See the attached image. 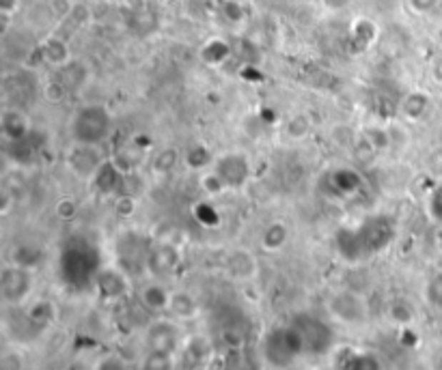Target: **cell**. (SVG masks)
<instances>
[{
  "mask_svg": "<svg viewBox=\"0 0 442 370\" xmlns=\"http://www.w3.org/2000/svg\"><path fill=\"white\" fill-rule=\"evenodd\" d=\"M115 128V118L104 103L80 106L69 120V136L78 145L101 147Z\"/></svg>",
  "mask_w": 442,
  "mask_h": 370,
  "instance_id": "6da1fadb",
  "label": "cell"
},
{
  "mask_svg": "<svg viewBox=\"0 0 442 370\" xmlns=\"http://www.w3.org/2000/svg\"><path fill=\"white\" fill-rule=\"evenodd\" d=\"M306 353L304 342L293 325L272 329L263 340V357L274 368H287L296 361L298 355Z\"/></svg>",
  "mask_w": 442,
  "mask_h": 370,
  "instance_id": "7a4b0ae2",
  "label": "cell"
},
{
  "mask_svg": "<svg viewBox=\"0 0 442 370\" xmlns=\"http://www.w3.org/2000/svg\"><path fill=\"white\" fill-rule=\"evenodd\" d=\"M211 168L218 173V177L225 181L229 190H242L251 181V175H253L251 160L240 151H229L225 155H218Z\"/></svg>",
  "mask_w": 442,
  "mask_h": 370,
  "instance_id": "3957f363",
  "label": "cell"
},
{
  "mask_svg": "<svg viewBox=\"0 0 442 370\" xmlns=\"http://www.w3.org/2000/svg\"><path fill=\"white\" fill-rule=\"evenodd\" d=\"M328 310L337 321L346 323V325H361L367 321L369 317V308H367V299L354 291H339L330 297L328 302Z\"/></svg>",
  "mask_w": 442,
  "mask_h": 370,
  "instance_id": "277c9868",
  "label": "cell"
},
{
  "mask_svg": "<svg viewBox=\"0 0 442 370\" xmlns=\"http://www.w3.org/2000/svg\"><path fill=\"white\" fill-rule=\"evenodd\" d=\"M65 162H67V168H69V173L74 177H78L82 181H93L97 170L104 166L106 158H104L99 147L74 143V147L67 151V160Z\"/></svg>",
  "mask_w": 442,
  "mask_h": 370,
  "instance_id": "5b68a950",
  "label": "cell"
},
{
  "mask_svg": "<svg viewBox=\"0 0 442 370\" xmlns=\"http://www.w3.org/2000/svg\"><path fill=\"white\" fill-rule=\"evenodd\" d=\"M145 342H147V351H160V353H169L175 355L181 349V334H179V325L175 319H158L147 327L145 334Z\"/></svg>",
  "mask_w": 442,
  "mask_h": 370,
  "instance_id": "8992f818",
  "label": "cell"
},
{
  "mask_svg": "<svg viewBox=\"0 0 442 370\" xmlns=\"http://www.w3.org/2000/svg\"><path fill=\"white\" fill-rule=\"evenodd\" d=\"M291 325L298 329L306 353H323L330 349L333 332H330V327L321 319L304 314V317H298L296 323H291Z\"/></svg>",
  "mask_w": 442,
  "mask_h": 370,
  "instance_id": "52a82bcc",
  "label": "cell"
},
{
  "mask_svg": "<svg viewBox=\"0 0 442 370\" xmlns=\"http://www.w3.org/2000/svg\"><path fill=\"white\" fill-rule=\"evenodd\" d=\"M33 291V272L24 265H11L3 272V295L11 304H22Z\"/></svg>",
  "mask_w": 442,
  "mask_h": 370,
  "instance_id": "ba28073f",
  "label": "cell"
},
{
  "mask_svg": "<svg viewBox=\"0 0 442 370\" xmlns=\"http://www.w3.org/2000/svg\"><path fill=\"white\" fill-rule=\"evenodd\" d=\"M31 116L22 108H5L0 114V134L5 143H22L31 136Z\"/></svg>",
  "mask_w": 442,
  "mask_h": 370,
  "instance_id": "9c48e42d",
  "label": "cell"
},
{
  "mask_svg": "<svg viewBox=\"0 0 442 370\" xmlns=\"http://www.w3.org/2000/svg\"><path fill=\"white\" fill-rule=\"evenodd\" d=\"M179 265V252L175 245L171 243H158L154 248H149L147 257V267L154 272V276H166L175 272Z\"/></svg>",
  "mask_w": 442,
  "mask_h": 370,
  "instance_id": "30bf717a",
  "label": "cell"
},
{
  "mask_svg": "<svg viewBox=\"0 0 442 370\" xmlns=\"http://www.w3.org/2000/svg\"><path fill=\"white\" fill-rule=\"evenodd\" d=\"M95 287L99 291L101 297L106 299H119L126 295L128 291V280L124 276L121 269H113V267H104L95 274Z\"/></svg>",
  "mask_w": 442,
  "mask_h": 370,
  "instance_id": "8fae6325",
  "label": "cell"
},
{
  "mask_svg": "<svg viewBox=\"0 0 442 370\" xmlns=\"http://www.w3.org/2000/svg\"><path fill=\"white\" fill-rule=\"evenodd\" d=\"M257 257L246 250V248H238L233 252H229L227 257V272L229 276H233L236 280H251L257 276Z\"/></svg>",
  "mask_w": 442,
  "mask_h": 370,
  "instance_id": "7c38bea8",
  "label": "cell"
},
{
  "mask_svg": "<svg viewBox=\"0 0 442 370\" xmlns=\"http://www.w3.org/2000/svg\"><path fill=\"white\" fill-rule=\"evenodd\" d=\"M186 366H190L192 370L205 366L211 357V346H209V340L205 336H192L190 340H186L179 349Z\"/></svg>",
  "mask_w": 442,
  "mask_h": 370,
  "instance_id": "4fadbf2b",
  "label": "cell"
},
{
  "mask_svg": "<svg viewBox=\"0 0 442 370\" xmlns=\"http://www.w3.org/2000/svg\"><path fill=\"white\" fill-rule=\"evenodd\" d=\"M171 293L162 282L151 280L147 284L141 287V304L149 310V312H166L169 304H171Z\"/></svg>",
  "mask_w": 442,
  "mask_h": 370,
  "instance_id": "5bb4252c",
  "label": "cell"
},
{
  "mask_svg": "<svg viewBox=\"0 0 442 370\" xmlns=\"http://www.w3.org/2000/svg\"><path fill=\"white\" fill-rule=\"evenodd\" d=\"M95 185L99 192L104 194H113V192H119L124 187V181H126V173L113 162V160H106L104 166L97 170V175L93 177Z\"/></svg>",
  "mask_w": 442,
  "mask_h": 370,
  "instance_id": "9a60e30c",
  "label": "cell"
},
{
  "mask_svg": "<svg viewBox=\"0 0 442 370\" xmlns=\"http://www.w3.org/2000/svg\"><path fill=\"white\" fill-rule=\"evenodd\" d=\"M399 110L408 120H423L431 110V97H429V93L412 91V93L403 95Z\"/></svg>",
  "mask_w": 442,
  "mask_h": 370,
  "instance_id": "2e32d148",
  "label": "cell"
},
{
  "mask_svg": "<svg viewBox=\"0 0 442 370\" xmlns=\"http://www.w3.org/2000/svg\"><path fill=\"white\" fill-rule=\"evenodd\" d=\"M289 226L281 220L270 222L263 230H261V250L263 252H281L287 241H289Z\"/></svg>",
  "mask_w": 442,
  "mask_h": 370,
  "instance_id": "e0dca14e",
  "label": "cell"
},
{
  "mask_svg": "<svg viewBox=\"0 0 442 370\" xmlns=\"http://www.w3.org/2000/svg\"><path fill=\"white\" fill-rule=\"evenodd\" d=\"M175 321H190L199 314V302L188 291H173L171 304L166 310Z\"/></svg>",
  "mask_w": 442,
  "mask_h": 370,
  "instance_id": "ac0fdd59",
  "label": "cell"
},
{
  "mask_svg": "<svg viewBox=\"0 0 442 370\" xmlns=\"http://www.w3.org/2000/svg\"><path fill=\"white\" fill-rule=\"evenodd\" d=\"M181 162H184L190 170H194V173H205V170H209V168L214 166L216 158H214V153H211L209 147L196 143V145L188 147V149L181 153Z\"/></svg>",
  "mask_w": 442,
  "mask_h": 370,
  "instance_id": "d6986e66",
  "label": "cell"
},
{
  "mask_svg": "<svg viewBox=\"0 0 442 370\" xmlns=\"http://www.w3.org/2000/svg\"><path fill=\"white\" fill-rule=\"evenodd\" d=\"M341 370H382V364L369 351H352V349H348L341 355Z\"/></svg>",
  "mask_w": 442,
  "mask_h": 370,
  "instance_id": "ffe728a7",
  "label": "cell"
},
{
  "mask_svg": "<svg viewBox=\"0 0 442 370\" xmlns=\"http://www.w3.org/2000/svg\"><path fill=\"white\" fill-rule=\"evenodd\" d=\"M41 56H44V61H46L48 65L61 67V69L67 67L69 61H71V52H69L67 43H65L63 39H56V37L48 39V41L41 46Z\"/></svg>",
  "mask_w": 442,
  "mask_h": 370,
  "instance_id": "44dd1931",
  "label": "cell"
},
{
  "mask_svg": "<svg viewBox=\"0 0 442 370\" xmlns=\"http://www.w3.org/2000/svg\"><path fill=\"white\" fill-rule=\"evenodd\" d=\"M179 162H181L179 151L173 149V147H164V149L154 153V158H151V173L154 175H162V177L171 175L179 166Z\"/></svg>",
  "mask_w": 442,
  "mask_h": 370,
  "instance_id": "7402d4cb",
  "label": "cell"
},
{
  "mask_svg": "<svg viewBox=\"0 0 442 370\" xmlns=\"http://www.w3.org/2000/svg\"><path fill=\"white\" fill-rule=\"evenodd\" d=\"M333 190L341 196H352L356 192H361L363 187V179L352 170V168H339L335 175H333Z\"/></svg>",
  "mask_w": 442,
  "mask_h": 370,
  "instance_id": "603a6c76",
  "label": "cell"
},
{
  "mask_svg": "<svg viewBox=\"0 0 442 370\" xmlns=\"http://www.w3.org/2000/svg\"><path fill=\"white\" fill-rule=\"evenodd\" d=\"M26 319L31 321V325L35 327H48L54 321V304L48 299H35L29 308H26Z\"/></svg>",
  "mask_w": 442,
  "mask_h": 370,
  "instance_id": "cb8c5ba5",
  "label": "cell"
},
{
  "mask_svg": "<svg viewBox=\"0 0 442 370\" xmlns=\"http://www.w3.org/2000/svg\"><path fill=\"white\" fill-rule=\"evenodd\" d=\"M313 132V123L306 114L298 112V114H291L285 123V136L289 140H304L308 138V134Z\"/></svg>",
  "mask_w": 442,
  "mask_h": 370,
  "instance_id": "d4e9b609",
  "label": "cell"
},
{
  "mask_svg": "<svg viewBox=\"0 0 442 370\" xmlns=\"http://www.w3.org/2000/svg\"><path fill=\"white\" fill-rule=\"evenodd\" d=\"M363 143L373 151V153H382L391 147V134L380 128V125H371V128H365L363 130Z\"/></svg>",
  "mask_w": 442,
  "mask_h": 370,
  "instance_id": "484cf974",
  "label": "cell"
},
{
  "mask_svg": "<svg viewBox=\"0 0 442 370\" xmlns=\"http://www.w3.org/2000/svg\"><path fill=\"white\" fill-rule=\"evenodd\" d=\"M229 56V46L225 41H220V39H211L203 46L201 50V58L207 63V65H220V63H225Z\"/></svg>",
  "mask_w": 442,
  "mask_h": 370,
  "instance_id": "4316f807",
  "label": "cell"
},
{
  "mask_svg": "<svg viewBox=\"0 0 442 370\" xmlns=\"http://www.w3.org/2000/svg\"><path fill=\"white\" fill-rule=\"evenodd\" d=\"M173 368H175V355L160 353V351H147L141 361V370H173Z\"/></svg>",
  "mask_w": 442,
  "mask_h": 370,
  "instance_id": "83f0119b",
  "label": "cell"
},
{
  "mask_svg": "<svg viewBox=\"0 0 442 370\" xmlns=\"http://www.w3.org/2000/svg\"><path fill=\"white\" fill-rule=\"evenodd\" d=\"M199 185H201V190H203L207 196H220V194H225V192L229 190V187L225 185V181L218 177V173H216L214 168L201 173Z\"/></svg>",
  "mask_w": 442,
  "mask_h": 370,
  "instance_id": "f1b7e54d",
  "label": "cell"
},
{
  "mask_svg": "<svg viewBox=\"0 0 442 370\" xmlns=\"http://www.w3.org/2000/svg\"><path fill=\"white\" fill-rule=\"evenodd\" d=\"M388 317H391L393 323H397V325H410L412 319H414V310H412V306H410L406 299H395V302L388 306Z\"/></svg>",
  "mask_w": 442,
  "mask_h": 370,
  "instance_id": "f546056e",
  "label": "cell"
},
{
  "mask_svg": "<svg viewBox=\"0 0 442 370\" xmlns=\"http://www.w3.org/2000/svg\"><path fill=\"white\" fill-rule=\"evenodd\" d=\"M91 370H130V364L119 353H104L95 359Z\"/></svg>",
  "mask_w": 442,
  "mask_h": 370,
  "instance_id": "4dcf8cb0",
  "label": "cell"
},
{
  "mask_svg": "<svg viewBox=\"0 0 442 370\" xmlns=\"http://www.w3.org/2000/svg\"><path fill=\"white\" fill-rule=\"evenodd\" d=\"M427 213L436 224H442V181L427 196Z\"/></svg>",
  "mask_w": 442,
  "mask_h": 370,
  "instance_id": "1f68e13d",
  "label": "cell"
},
{
  "mask_svg": "<svg viewBox=\"0 0 442 370\" xmlns=\"http://www.w3.org/2000/svg\"><path fill=\"white\" fill-rule=\"evenodd\" d=\"M427 302L442 308V272L436 274L427 284Z\"/></svg>",
  "mask_w": 442,
  "mask_h": 370,
  "instance_id": "d6a6232c",
  "label": "cell"
},
{
  "mask_svg": "<svg viewBox=\"0 0 442 370\" xmlns=\"http://www.w3.org/2000/svg\"><path fill=\"white\" fill-rule=\"evenodd\" d=\"M67 84L65 82H61V80H50L48 82V86H46V97L52 101V103H59V101H63V97L67 95Z\"/></svg>",
  "mask_w": 442,
  "mask_h": 370,
  "instance_id": "836d02e7",
  "label": "cell"
},
{
  "mask_svg": "<svg viewBox=\"0 0 442 370\" xmlns=\"http://www.w3.org/2000/svg\"><path fill=\"white\" fill-rule=\"evenodd\" d=\"M438 3L440 0H408V7L416 16H427L438 7Z\"/></svg>",
  "mask_w": 442,
  "mask_h": 370,
  "instance_id": "e575fe53",
  "label": "cell"
},
{
  "mask_svg": "<svg viewBox=\"0 0 442 370\" xmlns=\"http://www.w3.org/2000/svg\"><path fill=\"white\" fill-rule=\"evenodd\" d=\"M20 11V0H0V16L11 20Z\"/></svg>",
  "mask_w": 442,
  "mask_h": 370,
  "instance_id": "d590c367",
  "label": "cell"
},
{
  "mask_svg": "<svg viewBox=\"0 0 442 370\" xmlns=\"http://www.w3.org/2000/svg\"><path fill=\"white\" fill-rule=\"evenodd\" d=\"M56 211H59L63 217H74L76 211H78V205H76V200H71V198H63V200L56 205Z\"/></svg>",
  "mask_w": 442,
  "mask_h": 370,
  "instance_id": "8d00e7d4",
  "label": "cell"
},
{
  "mask_svg": "<svg viewBox=\"0 0 442 370\" xmlns=\"http://www.w3.org/2000/svg\"><path fill=\"white\" fill-rule=\"evenodd\" d=\"M354 0H321V5L328 9V11H341L346 9L348 5H352Z\"/></svg>",
  "mask_w": 442,
  "mask_h": 370,
  "instance_id": "74e56055",
  "label": "cell"
},
{
  "mask_svg": "<svg viewBox=\"0 0 442 370\" xmlns=\"http://www.w3.org/2000/svg\"><path fill=\"white\" fill-rule=\"evenodd\" d=\"M431 73H433V78H436V80H440V82H442V58H440V61H436V65L431 67Z\"/></svg>",
  "mask_w": 442,
  "mask_h": 370,
  "instance_id": "f35d334b",
  "label": "cell"
}]
</instances>
